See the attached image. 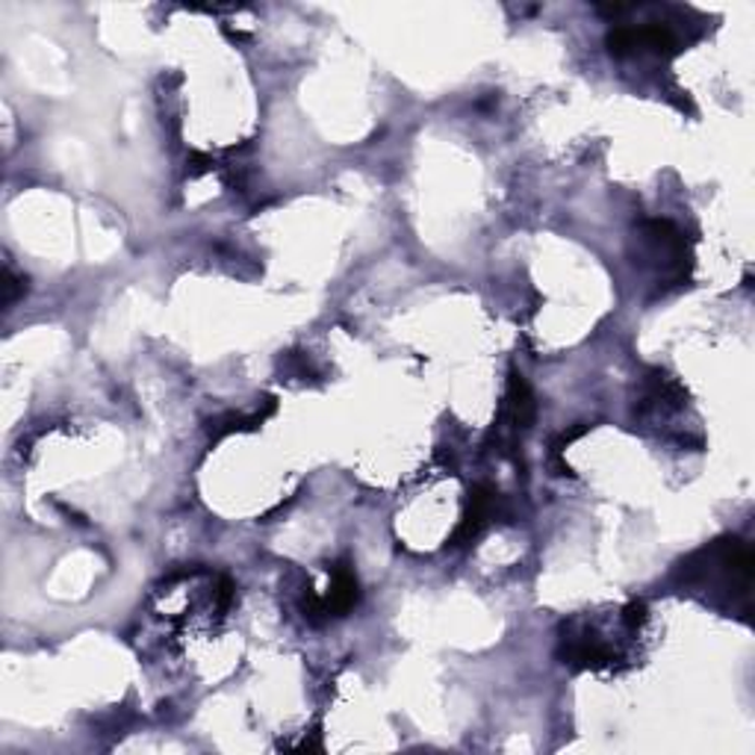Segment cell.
<instances>
[{"instance_id":"obj_1","label":"cell","mask_w":755,"mask_h":755,"mask_svg":"<svg viewBox=\"0 0 755 755\" xmlns=\"http://www.w3.org/2000/svg\"><path fill=\"white\" fill-rule=\"evenodd\" d=\"M499 505V491H493L491 484H475L470 491V499H467V513L451 534V546H467V543L475 541L481 531L487 529V522L496 520Z\"/></svg>"},{"instance_id":"obj_2","label":"cell","mask_w":755,"mask_h":755,"mask_svg":"<svg viewBox=\"0 0 755 755\" xmlns=\"http://www.w3.org/2000/svg\"><path fill=\"white\" fill-rule=\"evenodd\" d=\"M534 413H537V405H534V396H531L529 384L522 381L520 372H510L508 381V396H505V408L499 413V425L493 431L510 429L513 434H520L534 422Z\"/></svg>"},{"instance_id":"obj_3","label":"cell","mask_w":755,"mask_h":755,"mask_svg":"<svg viewBox=\"0 0 755 755\" xmlns=\"http://www.w3.org/2000/svg\"><path fill=\"white\" fill-rule=\"evenodd\" d=\"M327 570H331V587H327V596H322L325 611L327 617H346L360 599L358 575H355V570H351V564L348 561L334 564V567H327Z\"/></svg>"},{"instance_id":"obj_4","label":"cell","mask_w":755,"mask_h":755,"mask_svg":"<svg viewBox=\"0 0 755 755\" xmlns=\"http://www.w3.org/2000/svg\"><path fill=\"white\" fill-rule=\"evenodd\" d=\"M0 289H3V307H12L24 293H27V277H18L10 265H7V269H3V284H0Z\"/></svg>"},{"instance_id":"obj_5","label":"cell","mask_w":755,"mask_h":755,"mask_svg":"<svg viewBox=\"0 0 755 755\" xmlns=\"http://www.w3.org/2000/svg\"><path fill=\"white\" fill-rule=\"evenodd\" d=\"M643 623H646V605L634 599V603H629L623 608V626L629 632H638Z\"/></svg>"}]
</instances>
